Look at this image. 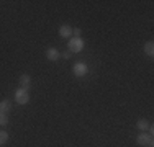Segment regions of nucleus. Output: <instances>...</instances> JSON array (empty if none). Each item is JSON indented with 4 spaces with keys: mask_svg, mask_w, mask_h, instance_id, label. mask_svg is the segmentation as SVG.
<instances>
[{
    "mask_svg": "<svg viewBox=\"0 0 154 147\" xmlns=\"http://www.w3.org/2000/svg\"><path fill=\"white\" fill-rule=\"evenodd\" d=\"M15 101L18 105H26L30 101V95H28V90H23V88H17L15 90Z\"/></svg>",
    "mask_w": 154,
    "mask_h": 147,
    "instance_id": "3",
    "label": "nucleus"
},
{
    "mask_svg": "<svg viewBox=\"0 0 154 147\" xmlns=\"http://www.w3.org/2000/svg\"><path fill=\"white\" fill-rule=\"evenodd\" d=\"M84 46H85V43L82 38H71L67 43V51H71L72 54H77L84 49Z\"/></svg>",
    "mask_w": 154,
    "mask_h": 147,
    "instance_id": "1",
    "label": "nucleus"
},
{
    "mask_svg": "<svg viewBox=\"0 0 154 147\" xmlns=\"http://www.w3.org/2000/svg\"><path fill=\"white\" fill-rule=\"evenodd\" d=\"M72 72H74L75 77H85L89 74V65L85 62H75L72 65Z\"/></svg>",
    "mask_w": 154,
    "mask_h": 147,
    "instance_id": "4",
    "label": "nucleus"
},
{
    "mask_svg": "<svg viewBox=\"0 0 154 147\" xmlns=\"http://www.w3.org/2000/svg\"><path fill=\"white\" fill-rule=\"evenodd\" d=\"M59 36L62 38H69V36H72V28L69 26V25H62L59 28Z\"/></svg>",
    "mask_w": 154,
    "mask_h": 147,
    "instance_id": "6",
    "label": "nucleus"
},
{
    "mask_svg": "<svg viewBox=\"0 0 154 147\" xmlns=\"http://www.w3.org/2000/svg\"><path fill=\"white\" fill-rule=\"evenodd\" d=\"M46 57H48V61H57V59L61 57V52L56 49V47H49V49L46 51Z\"/></svg>",
    "mask_w": 154,
    "mask_h": 147,
    "instance_id": "5",
    "label": "nucleus"
},
{
    "mask_svg": "<svg viewBox=\"0 0 154 147\" xmlns=\"http://www.w3.org/2000/svg\"><path fill=\"white\" fill-rule=\"evenodd\" d=\"M61 57H64V59H71V57H72V52H71V51H64V52L61 54Z\"/></svg>",
    "mask_w": 154,
    "mask_h": 147,
    "instance_id": "14",
    "label": "nucleus"
},
{
    "mask_svg": "<svg viewBox=\"0 0 154 147\" xmlns=\"http://www.w3.org/2000/svg\"><path fill=\"white\" fill-rule=\"evenodd\" d=\"M7 123H8V116H7L5 113L0 111V126H5Z\"/></svg>",
    "mask_w": 154,
    "mask_h": 147,
    "instance_id": "12",
    "label": "nucleus"
},
{
    "mask_svg": "<svg viewBox=\"0 0 154 147\" xmlns=\"http://www.w3.org/2000/svg\"><path fill=\"white\" fill-rule=\"evenodd\" d=\"M136 126H138V129L141 131V132H146V131L149 129V123H148V119H138Z\"/></svg>",
    "mask_w": 154,
    "mask_h": 147,
    "instance_id": "9",
    "label": "nucleus"
},
{
    "mask_svg": "<svg viewBox=\"0 0 154 147\" xmlns=\"http://www.w3.org/2000/svg\"><path fill=\"white\" fill-rule=\"evenodd\" d=\"M136 142L139 146H143V147H154L152 134H148V132H141V134H138Z\"/></svg>",
    "mask_w": 154,
    "mask_h": 147,
    "instance_id": "2",
    "label": "nucleus"
},
{
    "mask_svg": "<svg viewBox=\"0 0 154 147\" xmlns=\"http://www.w3.org/2000/svg\"><path fill=\"white\" fill-rule=\"evenodd\" d=\"M72 34H74V38H80L82 29H80V28H72Z\"/></svg>",
    "mask_w": 154,
    "mask_h": 147,
    "instance_id": "13",
    "label": "nucleus"
},
{
    "mask_svg": "<svg viewBox=\"0 0 154 147\" xmlns=\"http://www.w3.org/2000/svg\"><path fill=\"white\" fill-rule=\"evenodd\" d=\"M144 52H146V56H149V57L154 56V43L152 41H148L144 44Z\"/></svg>",
    "mask_w": 154,
    "mask_h": 147,
    "instance_id": "10",
    "label": "nucleus"
},
{
    "mask_svg": "<svg viewBox=\"0 0 154 147\" xmlns=\"http://www.w3.org/2000/svg\"><path fill=\"white\" fill-rule=\"evenodd\" d=\"M7 141H8V132H7V131H0V146L7 144Z\"/></svg>",
    "mask_w": 154,
    "mask_h": 147,
    "instance_id": "11",
    "label": "nucleus"
},
{
    "mask_svg": "<svg viewBox=\"0 0 154 147\" xmlns=\"http://www.w3.org/2000/svg\"><path fill=\"white\" fill-rule=\"evenodd\" d=\"M10 110H12V101H10V100H2V101H0V111H2V113H5V115H7Z\"/></svg>",
    "mask_w": 154,
    "mask_h": 147,
    "instance_id": "8",
    "label": "nucleus"
},
{
    "mask_svg": "<svg viewBox=\"0 0 154 147\" xmlns=\"http://www.w3.org/2000/svg\"><path fill=\"white\" fill-rule=\"evenodd\" d=\"M30 75H26V74H23V75L20 77V88H23V90H28L30 88Z\"/></svg>",
    "mask_w": 154,
    "mask_h": 147,
    "instance_id": "7",
    "label": "nucleus"
}]
</instances>
